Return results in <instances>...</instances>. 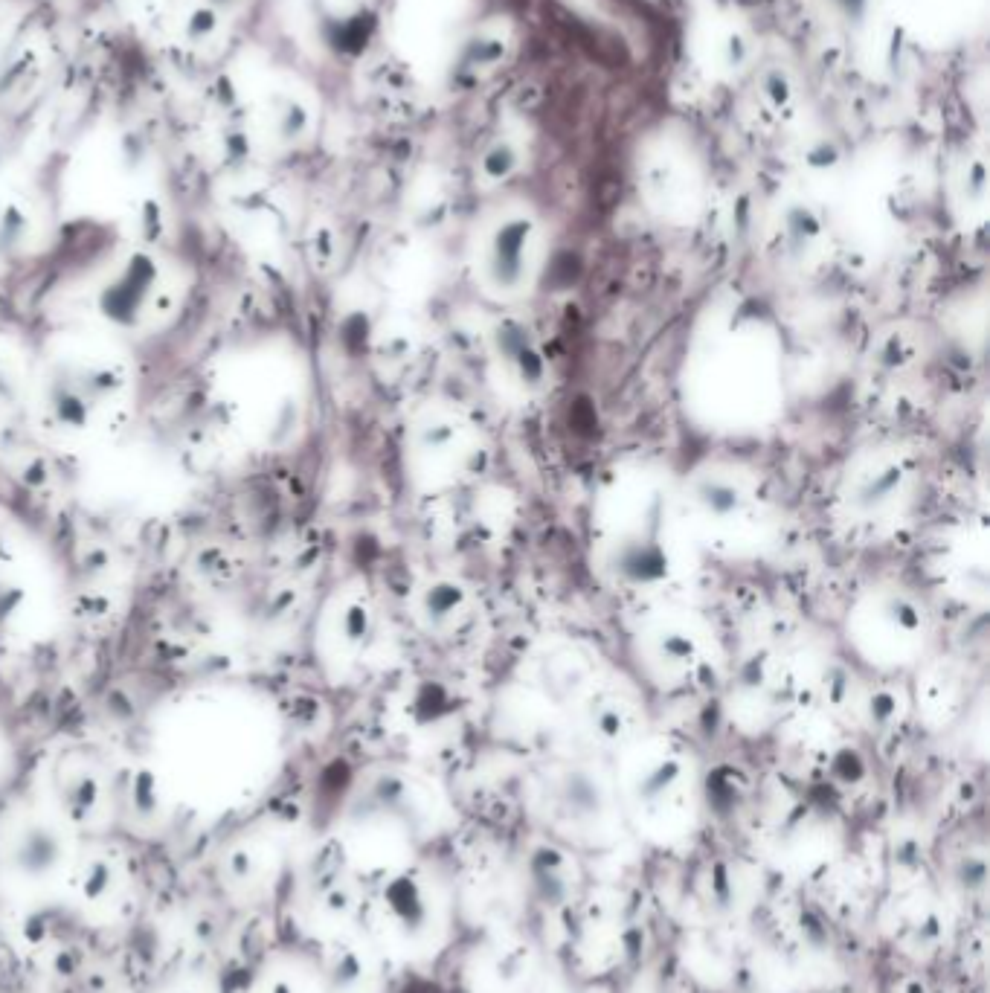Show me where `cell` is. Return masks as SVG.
Returning <instances> with one entry per match:
<instances>
[{
	"label": "cell",
	"instance_id": "obj_6",
	"mask_svg": "<svg viewBox=\"0 0 990 993\" xmlns=\"http://www.w3.org/2000/svg\"><path fill=\"white\" fill-rule=\"evenodd\" d=\"M329 979L337 991H349V988H352V985H355V982L360 979L358 956H355V953H340V956L331 962Z\"/></svg>",
	"mask_w": 990,
	"mask_h": 993
},
{
	"label": "cell",
	"instance_id": "obj_1",
	"mask_svg": "<svg viewBox=\"0 0 990 993\" xmlns=\"http://www.w3.org/2000/svg\"><path fill=\"white\" fill-rule=\"evenodd\" d=\"M12 869L21 877H47L59 869V863L64 860V843H61L59 831L41 822L27 825L18 840L12 845Z\"/></svg>",
	"mask_w": 990,
	"mask_h": 993
},
{
	"label": "cell",
	"instance_id": "obj_2",
	"mask_svg": "<svg viewBox=\"0 0 990 993\" xmlns=\"http://www.w3.org/2000/svg\"><path fill=\"white\" fill-rule=\"evenodd\" d=\"M384 903L390 909L392 921L404 930L407 935L424 933L427 921H430V903L424 898V892L419 889L416 880H392L384 892Z\"/></svg>",
	"mask_w": 990,
	"mask_h": 993
},
{
	"label": "cell",
	"instance_id": "obj_5",
	"mask_svg": "<svg viewBox=\"0 0 990 993\" xmlns=\"http://www.w3.org/2000/svg\"><path fill=\"white\" fill-rule=\"evenodd\" d=\"M128 802H131V811L137 813L140 819H151L157 808H160V790H157V782L151 773H137L134 782H131V790H128Z\"/></svg>",
	"mask_w": 990,
	"mask_h": 993
},
{
	"label": "cell",
	"instance_id": "obj_7",
	"mask_svg": "<svg viewBox=\"0 0 990 993\" xmlns=\"http://www.w3.org/2000/svg\"><path fill=\"white\" fill-rule=\"evenodd\" d=\"M250 872H253V860H250V854L239 851V854L230 857V874H233L236 880H247Z\"/></svg>",
	"mask_w": 990,
	"mask_h": 993
},
{
	"label": "cell",
	"instance_id": "obj_4",
	"mask_svg": "<svg viewBox=\"0 0 990 993\" xmlns=\"http://www.w3.org/2000/svg\"><path fill=\"white\" fill-rule=\"evenodd\" d=\"M114 886V866L108 860H90L88 869L79 880V892L88 903L102 901Z\"/></svg>",
	"mask_w": 990,
	"mask_h": 993
},
{
	"label": "cell",
	"instance_id": "obj_3",
	"mask_svg": "<svg viewBox=\"0 0 990 993\" xmlns=\"http://www.w3.org/2000/svg\"><path fill=\"white\" fill-rule=\"evenodd\" d=\"M61 802L73 822H88L99 808V784L90 773H79L61 790Z\"/></svg>",
	"mask_w": 990,
	"mask_h": 993
},
{
	"label": "cell",
	"instance_id": "obj_8",
	"mask_svg": "<svg viewBox=\"0 0 990 993\" xmlns=\"http://www.w3.org/2000/svg\"><path fill=\"white\" fill-rule=\"evenodd\" d=\"M270 993H300V991H297V988H294V985H291L288 979H279V982H276V985L270 988Z\"/></svg>",
	"mask_w": 990,
	"mask_h": 993
}]
</instances>
